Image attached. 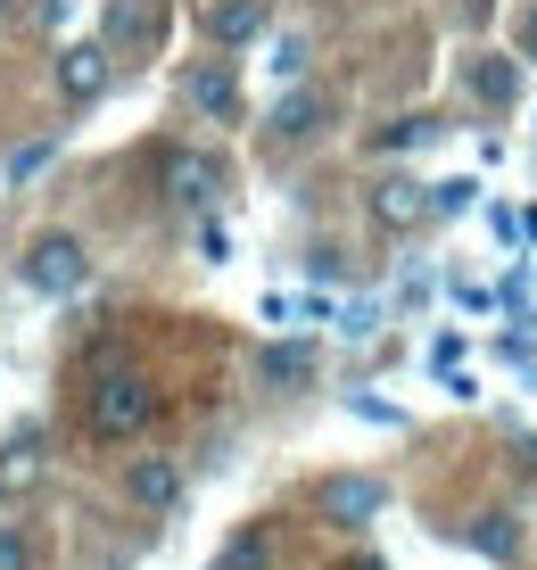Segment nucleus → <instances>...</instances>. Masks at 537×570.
<instances>
[{"label": "nucleus", "instance_id": "1", "mask_svg": "<svg viewBox=\"0 0 537 570\" xmlns=\"http://www.w3.org/2000/svg\"><path fill=\"white\" fill-rule=\"evenodd\" d=\"M157 414H166V389H157V372H141V364H108V372L84 389V439H91V446H133V439H149Z\"/></svg>", "mask_w": 537, "mask_h": 570}, {"label": "nucleus", "instance_id": "2", "mask_svg": "<svg viewBox=\"0 0 537 570\" xmlns=\"http://www.w3.org/2000/svg\"><path fill=\"white\" fill-rule=\"evenodd\" d=\"M157 190H166L183 215H215L232 199V166L215 149H191V141H174V149H157Z\"/></svg>", "mask_w": 537, "mask_h": 570}, {"label": "nucleus", "instance_id": "3", "mask_svg": "<svg viewBox=\"0 0 537 570\" xmlns=\"http://www.w3.org/2000/svg\"><path fill=\"white\" fill-rule=\"evenodd\" d=\"M17 282H26L33 298H75V289L91 282V248L75 240V232H33L26 257H17Z\"/></svg>", "mask_w": 537, "mask_h": 570}, {"label": "nucleus", "instance_id": "4", "mask_svg": "<svg viewBox=\"0 0 537 570\" xmlns=\"http://www.w3.org/2000/svg\"><path fill=\"white\" fill-rule=\"evenodd\" d=\"M183 108L198 125H241L248 91H241V75H232V58H191L183 67Z\"/></svg>", "mask_w": 537, "mask_h": 570}, {"label": "nucleus", "instance_id": "5", "mask_svg": "<svg viewBox=\"0 0 537 570\" xmlns=\"http://www.w3.org/2000/svg\"><path fill=\"white\" fill-rule=\"evenodd\" d=\"M166 26H174L166 0H108V9H99V50L108 58H141V50L166 42Z\"/></svg>", "mask_w": 537, "mask_h": 570}, {"label": "nucleus", "instance_id": "6", "mask_svg": "<svg viewBox=\"0 0 537 570\" xmlns=\"http://www.w3.org/2000/svg\"><path fill=\"white\" fill-rule=\"evenodd\" d=\"M381 504H389V488L372 480V471H331V480L314 488V513H323L331 529H364V521H381Z\"/></svg>", "mask_w": 537, "mask_h": 570}, {"label": "nucleus", "instance_id": "7", "mask_svg": "<svg viewBox=\"0 0 537 570\" xmlns=\"http://www.w3.org/2000/svg\"><path fill=\"white\" fill-rule=\"evenodd\" d=\"M183 497H191V471L174 455H133L125 463V504H141V513H174Z\"/></svg>", "mask_w": 537, "mask_h": 570}, {"label": "nucleus", "instance_id": "8", "mask_svg": "<svg viewBox=\"0 0 537 570\" xmlns=\"http://www.w3.org/2000/svg\"><path fill=\"white\" fill-rule=\"evenodd\" d=\"M198 26H207L215 50H248V42H265V33H273V9H265V0H207Z\"/></svg>", "mask_w": 537, "mask_h": 570}, {"label": "nucleus", "instance_id": "9", "mask_svg": "<svg viewBox=\"0 0 537 570\" xmlns=\"http://www.w3.org/2000/svg\"><path fill=\"white\" fill-rule=\"evenodd\" d=\"M99 91H108V50H99V33H91V42H67V50H58V100L91 108Z\"/></svg>", "mask_w": 537, "mask_h": 570}, {"label": "nucleus", "instance_id": "10", "mask_svg": "<svg viewBox=\"0 0 537 570\" xmlns=\"http://www.w3.org/2000/svg\"><path fill=\"white\" fill-rule=\"evenodd\" d=\"M430 183H413V174H389V183H372V224L381 232H413V224H430Z\"/></svg>", "mask_w": 537, "mask_h": 570}, {"label": "nucleus", "instance_id": "11", "mask_svg": "<svg viewBox=\"0 0 537 570\" xmlns=\"http://www.w3.org/2000/svg\"><path fill=\"white\" fill-rule=\"evenodd\" d=\"M273 554H282V529H273V521H241L224 546H215L207 570H273Z\"/></svg>", "mask_w": 537, "mask_h": 570}, {"label": "nucleus", "instance_id": "12", "mask_svg": "<svg viewBox=\"0 0 537 570\" xmlns=\"http://www.w3.org/2000/svg\"><path fill=\"white\" fill-rule=\"evenodd\" d=\"M323 125H331V91H314V83H297L290 100L273 108V141H282V149H290V141H314Z\"/></svg>", "mask_w": 537, "mask_h": 570}, {"label": "nucleus", "instance_id": "13", "mask_svg": "<svg viewBox=\"0 0 537 570\" xmlns=\"http://www.w3.org/2000/svg\"><path fill=\"white\" fill-rule=\"evenodd\" d=\"M42 463H50V439H42V430H17V439L0 446V504L26 497V488L42 480Z\"/></svg>", "mask_w": 537, "mask_h": 570}, {"label": "nucleus", "instance_id": "14", "mask_svg": "<svg viewBox=\"0 0 537 570\" xmlns=\"http://www.w3.org/2000/svg\"><path fill=\"white\" fill-rule=\"evenodd\" d=\"M471 91H480L488 108H512L521 100V67H512V58H471Z\"/></svg>", "mask_w": 537, "mask_h": 570}, {"label": "nucleus", "instance_id": "15", "mask_svg": "<svg viewBox=\"0 0 537 570\" xmlns=\"http://www.w3.org/2000/svg\"><path fill=\"white\" fill-rule=\"evenodd\" d=\"M463 538L480 546L488 562H512V554H521V521H512V513H480V521L463 529Z\"/></svg>", "mask_w": 537, "mask_h": 570}, {"label": "nucleus", "instance_id": "16", "mask_svg": "<svg viewBox=\"0 0 537 570\" xmlns=\"http://www.w3.org/2000/svg\"><path fill=\"white\" fill-rule=\"evenodd\" d=\"M256 372H265L273 389H297V381H314V347H306V340H297V347L282 340V347H265V356H256Z\"/></svg>", "mask_w": 537, "mask_h": 570}, {"label": "nucleus", "instance_id": "17", "mask_svg": "<svg viewBox=\"0 0 537 570\" xmlns=\"http://www.w3.org/2000/svg\"><path fill=\"white\" fill-rule=\"evenodd\" d=\"M0 570H42V546H33V529L9 521V513H0Z\"/></svg>", "mask_w": 537, "mask_h": 570}, {"label": "nucleus", "instance_id": "18", "mask_svg": "<svg viewBox=\"0 0 537 570\" xmlns=\"http://www.w3.org/2000/svg\"><path fill=\"white\" fill-rule=\"evenodd\" d=\"M50 157H58V132H42V141H26V149L9 157V183H33V174H42Z\"/></svg>", "mask_w": 537, "mask_h": 570}, {"label": "nucleus", "instance_id": "19", "mask_svg": "<svg viewBox=\"0 0 537 570\" xmlns=\"http://www.w3.org/2000/svg\"><path fill=\"white\" fill-rule=\"evenodd\" d=\"M422 132H430V116H397V125H381V132H372V149H413Z\"/></svg>", "mask_w": 537, "mask_h": 570}, {"label": "nucleus", "instance_id": "20", "mask_svg": "<svg viewBox=\"0 0 537 570\" xmlns=\"http://www.w3.org/2000/svg\"><path fill=\"white\" fill-rule=\"evenodd\" d=\"M273 75H306V42H297V33L273 42Z\"/></svg>", "mask_w": 537, "mask_h": 570}, {"label": "nucleus", "instance_id": "21", "mask_svg": "<svg viewBox=\"0 0 537 570\" xmlns=\"http://www.w3.org/2000/svg\"><path fill=\"white\" fill-rule=\"evenodd\" d=\"M331 570H389L381 554H348V562H331Z\"/></svg>", "mask_w": 537, "mask_h": 570}, {"label": "nucleus", "instance_id": "22", "mask_svg": "<svg viewBox=\"0 0 537 570\" xmlns=\"http://www.w3.org/2000/svg\"><path fill=\"white\" fill-rule=\"evenodd\" d=\"M521 42H529V58H537V9H529V33H521Z\"/></svg>", "mask_w": 537, "mask_h": 570}, {"label": "nucleus", "instance_id": "23", "mask_svg": "<svg viewBox=\"0 0 537 570\" xmlns=\"http://www.w3.org/2000/svg\"><path fill=\"white\" fill-rule=\"evenodd\" d=\"M42 17H67V0H42Z\"/></svg>", "mask_w": 537, "mask_h": 570}, {"label": "nucleus", "instance_id": "24", "mask_svg": "<svg viewBox=\"0 0 537 570\" xmlns=\"http://www.w3.org/2000/svg\"><path fill=\"white\" fill-rule=\"evenodd\" d=\"M0 17H9V0H0Z\"/></svg>", "mask_w": 537, "mask_h": 570}]
</instances>
